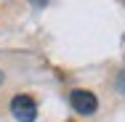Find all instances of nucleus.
Segmentation results:
<instances>
[{"instance_id": "3", "label": "nucleus", "mask_w": 125, "mask_h": 122, "mask_svg": "<svg viewBox=\"0 0 125 122\" xmlns=\"http://www.w3.org/2000/svg\"><path fill=\"white\" fill-rule=\"evenodd\" d=\"M120 90H125V72L120 74Z\"/></svg>"}, {"instance_id": "1", "label": "nucleus", "mask_w": 125, "mask_h": 122, "mask_svg": "<svg viewBox=\"0 0 125 122\" xmlns=\"http://www.w3.org/2000/svg\"><path fill=\"white\" fill-rule=\"evenodd\" d=\"M11 114L19 122H35L37 120V103L29 96H16L11 101Z\"/></svg>"}, {"instance_id": "2", "label": "nucleus", "mask_w": 125, "mask_h": 122, "mask_svg": "<svg viewBox=\"0 0 125 122\" xmlns=\"http://www.w3.org/2000/svg\"><path fill=\"white\" fill-rule=\"evenodd\" d=\"M69 103H72V109L77 114H93L99 109V101H96V96L91 90H72L69 93Z\"/></svg>"}, {"instance_id": "4", "label": "nucleus", "mask_w": 125, "mask_h": 122, "mask_svg": "<svg viewBox=\"0 0 125 122\" xmlns=\"http://www.w3.org/2000/svg\"><path fill=\"white\" fill-rule=\"evenodd\" d=\"M3 80H5V74H3V72H0V85H3Z\"/></svg>"}]
</instances>
